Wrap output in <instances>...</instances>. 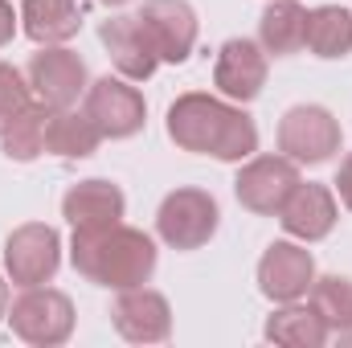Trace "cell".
Listing matches in <instances>:
<instances>
[{"label":"cell","mask_w":352,"mask_h":348,"mask_svg":"<svg viewBox=\"0 0 352 348\" xmlns=\"http://www.w3.org/2000/svg\"><path fill=\"white\" fill-rule=\"evenodd\" d=\"M16 29H21V12H16L8 0H0V50L16 37Z\"/></svg>","instance_id":"obj_26"},{"label":"cell","mask_w":352,"mask_h":348,"mask_svg":"<svg viewBox=\"0 0 352 348\" xmlns=\"http://www.w3.org/2000/svg\"><path fill=\"white\" fill-rule=\"evenodd\" d=\"M70 266L102 291H127V287H144L152 283L160 250L156 238L115 221V226H98V230H74L70 238Z\"/></svg>","instance_id":"obj_2"},{"label":"cell","mask_w":352,"mask_h":348,"mask_svg":"<svg viewBox=\"0 0 352 348\" xmlns=\"http://www.w3.org/2000/svg\"><path fill=\"white\" fill-rule=\"evenodd\" d=\"M140 29L148 33L160 66H184L197 50V37H201V21H197V8L188 0H144L140 12H135Z\"/></svg>","instance_id":"obj_10"},{"label":"cell","mask_w":352,"mask_h":348,"mask_svg":"<svg viewBox=\"0 0 352 348\" xmlns=\"http://www.w3.org/2000/svg\"><path fill=\"white\" fill-rule=\"evenodd\" d=\"M33 102H37V98H33V87H29L25 70H16L12 62H0V131H4L16 115H25Z\"/></svg>","instance_id":"obj_24"},{"label":"cell","mask_w":352,"mask_h":348,"mask_svg":"<svg viewBox=\"0 0 352 348\" xmlns=\"http://www.w3.org/2000/svg\"><path fill=\"white\" fill-rule=\"evenodd\" d=\"M307 33V8L299 0H266L263 21H258V45L266 58H291L303 50Z\"/></svg>","instance_id":"obj_19"},{"label":"cell","mask_w":352,"mask_h":348,"mask_svg":"<svg viewBox=\"0 0 352 348\" xmlns=\"http://www.w3.org/2000/svg\"><path fill=\"white\" fill-rule=\"evenodd\" d=\"M299 164L287 160L283 152H254L250 160L238 164V176H234V197L246 213L254 217H278L283 201L291 197V188L299 184Z\"/></svg>","instance_id":"obj_7"},{"label":"cell","mask_w":352,"mask_h":348,"mask_svg":"<svg viewBox=\"0 0 352 348\" xmlns=\"http://www.w3.org/2000/svg\"><path fill=\"white\" fill-rule=\"evenodd\" d=\"M82 29L78 0H21V33L33 45H66Z\"/></svg>","instance_id":"obj_17"},{"label":"cell","mask_w":352,"mask_h":348,"mask_svg":"<svg viewBox=\"0 0 352 348\" xmlns=\"http://www.w3.org/2000/svg\"><path fill=\"white\" fill-rule=\"evenodd\" d=\"M303 50H311L324 62L349 58L352 54V12L344 4H316V8H307Z\"/></svg>","instance_id":"obj_20"},{"label":"cell","mask_w":352,"mask_h":348,"mask_svg":"<svg viewBox=\"0 0 352 348\" xmlns=\"http://www.w3.org/2000/svg\"><path fill=\"white\" fill-rule=\"evenodd\" d=\"M340 221V197L332 184H316V180H299L291 188V197L278 209V226L287 238L295 242H324Z\"/></svg>","instance_id":"obj_13"},{"label":"cell","mask_w":352,"mask_h":348,"mask_svg":"<svg viewBox=\"0 0 352 348\" xmlns=\"http://www.w3.org/2000/svg\"><path fill=\"white\" fill-rule=\"evenodd\" d=\"M316 259L307 250V242H295V238H278L270 242L258 259V291L270 303H295V299H307L311 283H316Z\"/></svg>","instance_id":"obj_11"},{"label":"cell","mask_w":352,"mask_h":348,"mask_svg":"<svg viewBox=\"0 0 352 348\" xmlns=\"http://www.w3.org/2000/svg\"><path fill=\"white\" fill-rule=\"evenodd\" d=\"M98 41L115 66V74L131 78V83H148L156 70H160V58L148 41V33L140 29L135 12H115L98 25Z\"/></svg>","instance_id":"obj_15"},{"label":"cell","mask_w":352,"mask_h":348,"mask_svg":"<svg viewBox=\"0 0 352 348\" xmlns=\"http://www.w3.org/2000/svg\"><path fill=\"white\" fill-rule=\"evenodd\" d=\"M102 135L98 127L87 119V111H54L50 115V127H45V156H58V160H90L98 152Z\"/></svg>","instance_id":"obj_21"},{"label":"cell","mask_w":352,"mask_h":348,"mask_svg":"<svg viewBox=\"0 0 352 348\" xmlns=\"http://www.w3.org/2000/svg\"><path fill=\"white\" fill-rule=\"evenodd\" d=\"M50 107L33 102L25 115H16L4 131H0V152L16 164H33L37 156H45V127H50Z\"/></svg>","instance_id":"obj_22"},{"label":"cell","mask_w":352,"mask_h":348,"mask_svg":"<svg viewBox=\"0 0 352 348\" xmlns=\"http://www.w3.org/2000/svg\"><path fill=\"white\" fill-rule=\"evenodd\" d=\"M82 111H87L90 123L98 127V135L111 140V144L140 135L144 123H148V98H144V90L135 87L131 78H123V74L94 78L87 87V94H82Z\"/></svg>","instance_id":"obj_6"},{"label":"cell","mask_w":352,"mask_h":348,"mask_svg":"<svg viewBox=\"0 0 352 348\" xmlns=\"http://www.w3.org/2000/svg\"><path fill=\"white\" fill-rule=\"evenodd\" d=\"M307 303L320 312V320L336 332L352 328V279L344 274H316L311 291H307Z\"/></svg>","instance_id":"obj_23"},{"label":"cell","mask_w":352,"mask_h":348,"mask_svg":"<svg viewBox=\"0 0 352 348\" xmlns=\"http://www.w3.org/2000/svg\"><path fill=\"white\" fill-rule=\"evenodd\" d=\"M111 324L127 345H164L173 336V303L156 287H127L115 291Z\"/></svg>","instance_id":"obj_12"},{"label":"cell","mask_w":352,"mask_h":348,"mask_svg":"<svg viewBox=\"0 0 352 348\" xmlns=\"http://www.w3.org/2000/svg\"><path fill=\"white\" fill-rule=\"evenodd\" d=\"M62 234L45 221H25L4 238V274L12 287H41L54 283L62 270Z\"/></svg>","instance_id":"obj_8"},{"label":"cell","mask_w":352,"mask_h":348,"mask_svg":"<svg viewBox=\"0 0 352 348\" xmlns=\"http://www.w3.org/2000/svg\"><path fill=\"white\" fill-rule=\"evenodd\" d=\"M274 144L299 168H320V164L336 160V152L344 144V127H340V119L328 107H320V102H295V107L283 111Z\"/></svg>","instance_id":"obj_4"},{"label":"cell","mask_w":352,"mask_h":348,"mask_svg":"<svg viewBox=\"0 0 352 348\" xmlns=\"http://www.w3.org/2000/svg\"><path fill=\"white\" fill-rule=\"evenodd\" d=\"M62 217L70 221V230H98V226H115L127 217V197L115 180L107 176H87L78 184H70L62 193Z\"/></svg>","instance_id":"obj_16"},{"label":"cell","mask_w":352,"mask_h":348,"mask_svg":"<svg viewBox=\"0 0 352 348\" xmlns=\"http://www.w3.org/2000/svg\"><path fill=\"white\" fill-rule=\"evenodd\" d=\"M217 226H221V205L209 188H192V184L173 188L156 209V238L180 254L209 246L217 238Z\"/></svg>","instance_id":"obj_5"},{"label":"cell","mask_w":352,"mask_h":348,"mask_svg":"<svg viewBox=\"0 0 352 348\" xmlns=\"http://www.w3.org/2000/svg\"><path fill=\"white\" fill-rule=\"evenodd\" d=\"M8 303H12V287H8V274H0V324L8 320Z\"/></svg>","instance_id":"obj_27"},{"label":"cell","mask_w":352,"mask_h":348,"mask_svg":"<svg viewBox=\"0 0 352 348\" xmlns=\"http://www.w3.org/2000/svg\"><path fill=\"white\" fill-rule=\"evenodd\" d=\"M266 74H270V58L258 41L250 37H230L221 50H217V62H213V87L221 98L230 102H254L266 90Z\"/></svg>","instance_id":"obj_14"},{"label":"cell","mask_w":352,"mask_h":348,"mask_svg":"<svg viewBox=\"0 0 352 348\" xmlns=\"http://www.w3.org/2000/svg\"><path fill=\"white\" fill-rule=\"evenodd\" d=\"M25 78L33 87V98L45 102L50 111H66V107H78V98L90 87V70L87 62L70 50V45H41L29 66H25Z\"/></svg>","instance_id":"obj_9"},{"label":"cell","mask_w":352,"mask_h":348,"mask_svg":"<svg viewBox=\"0 0 352 348\" xmlns=\"http://www.w3.org/2000/svg\"><path fill=\"white\" fill-rule=\"evenodd\" d=\"M98 4H107V8H123V4H131V0H98Z\"/></svg>","instance_id":"obj_28"},{"label":"cell","mask_w":352,"mask_h":348,"mask_svg":"<svg viewBox=\"0 0 352 348\" xmlns=\"http://www.w3.org/2000/svg\"><path fill=\"white\" fill-rule=\"evenodd\" d=\"M164 127L180 152L213 156L221 164H242L258 152V123L250 119V111L209 90L176 94L164 115Z\"/></svg>","instance_id":"obj_1"},{"label":"cell","mask_w":352,"mask_h":348,"mask_svg":"<svg viewBox=\"0 0 352 348\" xmlns=\"http://www.w3.org/2000/svg\"><path fill=\"white\" fill-rule=\"evenodd\" d=\"M340 336V345H352V328H344V332H336Z\"/></svg>","instance_id":"obj_29"},{"label":"cell","mask_w":352,"mask_h":348,"mask_svg":"<svg viewBox=\"0 0 352 348\" xmlns=\"http://www.w3.org/2000/svg\"><path fill=\"white\" fill-rule=\"evenodd\" d=\"M16 340L33 348H62L74 336V324H78V312H74V299L50 283L41 287H21V295L8 303V320Z\"/></svg>","instance_id":"obj_3"},{"label":"cell","mask_w":352,"mask_h":348,"mask_svg":"<svg viewBox=\"0 0 352 348\" xmlns=\"http://www.w3.org/2000/svg\"><path fill=\"white\" fill-rule=\"evenodd\" d=\"M332 188H336V197H340V205L352 213V152L340 160V168H336V180H332Z\"/></svg>","instance_id":"obj_25"},{"label":"cell","mask_w":352,"mask_h":348,"mask_svg":"<svg viewBox=\"0 0 352 348\" xmlns=\"http://www.w3.org/2000/svg\"><path fill=\"white\" fill-rule=\"evenodd\" d=\"M263 336L283 348H324L332 340V328L307 299H295V303H274V312L263 324Z\"/></svg>","instance_id":"obj_18"}]
</instances>
